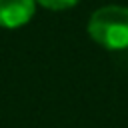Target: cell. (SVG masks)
I'll return each instance as SVG.
<instances>
[{"mask_svg":"<svg viewBox=\"0 0 128 128\" xmlns=\"http://www.w3.org/2000/svg\"><path fill=\"white\" fill-rule=\"evenodd\" d=\"M88 34L92 40L110 50L128 48V8L102 6L88 22Z\"/></svg>","mask_w":128,"mask_h":128,"instance_id":"1","label":"cell"},{"mask_svg":"<svg viewBox=\"0 0 128 128\" xmlns=\"http://www.w3.org/2000/svg\"><path fill=\"white\" fill-rule=\"evenodd\" d=\"M34 14V0H0V26L16 28Z\"/></svg>","mask_w":128,"mask_h":128,"instance_id":"2","label":"cell"},{"mask_svg":"<svg viewBox=\"0 0 128 128\" xmlns=\"http://www.w3.org/2000/svg\"><path fill=\"white\" fill-rule=\"evenodd\" d=\"M42 6L46 8H52V10H62V8H70L74 6L78 0H38Z\"/></svg>","mask_w":128,"mask_h":128,"instance_id":"3","label":"cell"}]
</instances>
